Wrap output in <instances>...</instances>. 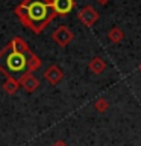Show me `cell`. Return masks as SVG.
<instances>
[{"mask_svg":"<svg viewBox=\"0 0 141 146\" xmlns=\"http://www.w3.org/2000/svg\"><path fill=\"white\" fill-rule=\"evenodd\" d=\"M14 14L20 23L34 34H41L49 23L53 20L56 12L53 11L52 0H23L14 9Z\"/></svg>","mask_w":141,"mask_h":146,"instance_id":"obj_1","label":"cell"},{"mask_svg":"<svg viewBox=\"0 0 141 146\" xmlns=\"http://www.w3.org/2000/svg\"><path fill=\"white\" fill-rule=\"evenodd\" d=\"M29 53L15 52V50H11L8 46H5L0 50V73L5 78L12 76L15 79H20L24 73L29 72V61H27Z\"/></svg>","mask_w":141,"mask_h":146,"instance_id":"obj_2","label":"cell"},{"mask_svg":"<svg viewBox=\"0 0 141 146\" xmlns=\"http://www.w3.org/2000/svg\"><path fill=\"white\" fill-rule=\"evenodd\" d=\"M52 40L61 47H67L68 44L74 40V32H73L68 26H59L53 31L52 34Z\"/></svg>","mask_w":141,"mask_h":146,"instance_id":"obj_3","label":"cell"},{"mask_svg":"<svg viewBox=\"0 0 141 146\" xmlns=\"http://www.w3.org/2000/svg\"><path fill=\"white\" fill-rule=\"evenodd\" d=\"M77 18H79V21L85 27H93L96 23L99 21L100 14L96 11L91 5H86V6H84L82 9H79V12H77Z\"/></svg>","mask_w":141,"mask_h":146,"instance_id":"obj_4","label":"cell"},{"mask_svg":"<svg viewBox=\"0 0 141 146\" xmlns=\"http://www.w3.org/2000/svg\"><path fill=\"white\" fill-rule=\"evenodd\" d=\"M52 6L58 17H65L74 9L76 3L74 0H52Z\"/></svg>","mask_w":141,"mask_h":146,"instance_id":"obj_5","label":"cell"},{"mask_svg":"<svg viewBox=\"0 0 141 146\" xmlns=\"http://www.w3.org/2000/svg\"><path fill=\"white\" fill-rule=\"evenodd\" d=\"M18 82H20V85L27 91V93H34V91H36L40 87V81L36 79V76L30 72L24 73V75L18 79Z\"/></svg>","mask_w":141,"mask_h":146,"instance_id":"obj_6","label":"cell"},{"mask_svg":"<svg viewBox=\"0 0 141 146\" xmlns=\"http://www.w3.org/2000/svg\"><path fill=\"white\" fill-rule=\"evenodd\" d=\"M44 78H45V81H49L52 85H58L64 78V72H62L61 67L56 66V64H52V66H49L47 70L44 72Z\"/></svg>","mask_w":141,"mask_h":146,"instance_id":"obj_7","label":"cell"},{"mask_svg":"<svg viewBox=\"0 0 141 146\" xmlns=\"http://www.w3.org/2000/svg\"><path fill=\"white\" fill-rule=\"evenodd\" d=\"M105 68H106V62H105V59L102 56H93L90 59L88 70L91 73H94V75H100V73L105 72Z\"/></svg>","mask_w":141,"mask_h":146,"instance_id":"obj_8","label":"cell"},{"mask_svg":"<svg viewBox=\"0 0 141 146\" xmlns=\"http://www.w3.org/2000/svg\"><path fill=\"white\" fill-rule=\"evenodd\" d=\"M6 46H8L11 50H15V52H21V53H29V52H30V49H29V46H27V43H26L24 40H21L20 36L12 38Z\"/></svg>","mask_w":141,"mask_h":146,"instance_id":"obj_9","label":"cell"},{"mask_svg":"<svg viewBox=\"0 0 141 146\" xmlns=\"http://www.w3.org/2000/svg\"><path fill=\"white\" fill-rule=\"evenodd\" d=\"M2 88L6 94H15L17 90L20 88V82H18V79H15V78H12V76L5 78V82H3Z\"/></svg>","mask_w":141,"mask_h":146,"instance_id":"obj_10","label":"cell"},{"mask_svg":"<svg viewBox=\"0 0 141 146\" xmlns=\"http://www.w3.org/2000/svg\"><path fill=\"white\" fill-rule=\"evenodd\" d=\"M108 38L114 44L121 43V41L125 40V32H123V29H120L118 26H114V27H111V29L108 31Z\"/></svg>","mask_w":141,"mask_h":146,"instance_id":"obj_11","label":"cell"},{"mask_svg":"<svg viewBox=\"0 0 141 146\" xmlns=\"http://www.w3.org/2000/svg\"><path fill=\"white\" fill-rule=\"evenodd\" d=\"M94 110L96 111H99V113H105V111H108L109 110V102L105 98H99V99H96V102H94Z\"/></svg>","mask_w":141,"mask_h":146,"instance_id":"obj_12","label":"cell"},{"mask_svg":"<svg viewBox=\"0 0 141 146\" xmlns=\"http://www.w3.org/2000/svg\"><path fill=\"white\" fill-rule=\"evenodd\" d=\"M52 146H68V145H67L64 140H56V141H55V143H53Z\"/></svg>","mask_w":141,"mask_h":146,"instance_id":"obj_13","label":"cell"},{"mask_svg":"<svg viewBox=\"0 0 141 146\" xmlns=\"http://www.w3.org/2000/svg\"><path fill=\"white\" fill-rule=\"evenodd\" d=\"M96 2H97L99 5H102V6H105V5H108L111 0H96Z\"/></svg>","mask_w":141,"mask_h":146,"instance_id":"obj_14","label":"cell"},{"mask_svg":"<svg viewBox=\"0 0 141 146\" xmlns=\"http://www.w3.org/2000/svg\"><path fill=\"white\" fill-rule=\"evenodd\" d=\"M138 70H140V72H141V64H140V67H138Z\"/></svg>","mask_w":141,"mask_h":146,"instance_id":"obj_15","label":"cell"}]
</instances>
